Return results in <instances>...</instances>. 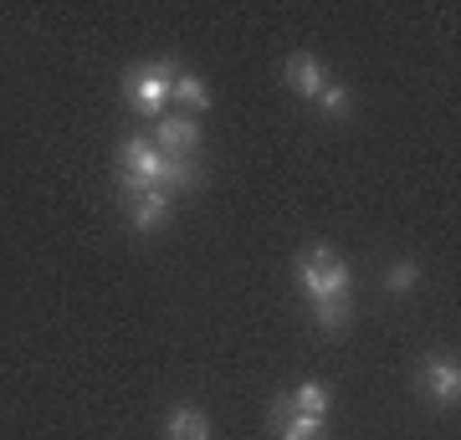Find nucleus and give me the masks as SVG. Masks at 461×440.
<instances>
[{
    "label": "nucleus",
    "instance_id": "1",
    "mask_svg": "<svg viewBox=\"0 0 461 440\" xmlns=\"http://www.w3.org/2000/svg\"><path fill=\"white\" fill-rule=\"evenodd\" d=\"M195 184V164L169 159L154 139H123L118 144V190L123 195H144V190H190Z\"/></svg>",
    "mask_w": 461,
    "mask_h": 440
},
{
    "label": "nucleus",
    "instance_id": "2",
    "mask_svg": "<svg viewBox=\"0 0 461 440\" xmlns=\"http://www.w3.org/2000/svg\"><path fill=\"white\" fill-rule=\"evenodd\" d=\"M297 277V292L308 297V302H329V297H348L354 277H348V261L333 251V246H308L293 266Z\"/></svg>",
    "mask_w": 461,
    "mask_h": 440
},
{
    "label": "nucleus",
    "instance_id": "3",
    "mask_svg": "<svg viewBox=\"0 0 461 440\" xmlns=\"http://www.w3.org/2000/svg\"><path fill=\"white\" fill-rule=\"evenodd\" d=\"M175 77H180V62H139L123 77V98L139 108V113H154V118H165V103L169 93H175Z\"/></svg>",
    "mask_w": 461,
    "mask_h": 440
},
{
    "label": "nucleus",
    "instance_id": "4",
    "mask_svg": "<svg viewBox=\"0 0 461 440\" xmlns=\"http://www.w3.org/2000/svg\"><path fill=\"white\" fill-rule=\"evenodd\" d=\"M420 390L436 409H456L461 400V369H456V354H430L420 364Z\"/></svg>",
    "mask_w": 461,
    "mask_h": 440
},
{
    "label": "nucleus",
    "instance_id": "5",
    "mask_svg": "<svg viewBox=\"0 0 461 440\" xmlns=\"http://www.w3.org/2000/svg\"><path fill=\"white\" fill-rule=\"evenodd\" d=\"M154 144L165 148L169 159H190L200 148V123L185 113H165L159 118V129H154Z\"/></svg>",
    "mask_w": 461,
    "mask_h": 440
},
{
    "label": "nucleus",
    "instance_id": "6",
    "mask_svg": "<svg viewBox=\"0 0 461 440\" xmlns=\"http://www.w3.org/2000/svg\"><path fill=\"white\" fill-rule=\"evenodd\" d=\"M282 82H287L293 93H303V98H318V93L329 87V67L318 62L313 51H293V57L282 62Z\"/></svg>",
    "mask_w": 461,
    "mask_h": 440
},
{
    "label": "nucleus",
    "instance_id": "7",
    "mask_svg": "<svg viewBox=\"0 0 461 440\" xmlns=\"http://www.w3.org/2000/svg\"><path fill=\"white\" fill-rule=\"evenodd\" d=\"M169 215H175V200L165 195V190H144V195H129V226L133 230H159L169 226Z\"/></svg>",
    "mask_w": 461,
    "mask_h": 440
},
{
    "label": "nucleus",
    "instance_id": "8",
    "mask_svg": "<svg viewBox=\"0 0 461 440\" xmlns=\"http://www.w3.org/2000/svg\"><path fill=\"white\" fill-rule=\"evenodd\" d=\"M287 405L297 409V415H318V420H329V409H333V394L318 384V379H308V384H297L293 394H287Z\"/></svg>",
    "mask_w": 461,
    "mask_h": 440
},
{
    "label": "nucleus",
    "instance_id": "9",
    "mask_svg": "<svg viewBox=\"0 0 461 440\" xmlns=\"http://www.w3.org/2000/svg\"><path fill=\"white\" fill-rule=\"evenodd\" d=\"M165 440H211V420L200 409H175L165 425Z\"/></svg>",
    "mask_w": 461,
    "mask_h": 440
},
{
    "label": "nucleus",
    "instance_id": "10",
    "mask_svg": "<svg viewBox=\"0 0 461 440\" xmlns=\"http://www.w3.org/2000/svg\"><path fill=\"white\" fill-rule=\"evenodd\" d=\"M313 318L323 333H344L354 323V297H329V302H313Z\"/></svg>",
    "mask_w": 461,
    "mask_h": 440
},
{
    "label": "nucleus",
    "instance_id": "11",
    "mask_svg": "<svg viewBox=\"0 0 461 440\" xmlns=\"http://www.w3.org/2000/svg\"><path fill=\"white\" fill-rule=\"evenodd\" d=\"M169 98L180 103V108H190V113H205V108H211V87H205V82H200L195 72H180Z\"/></svg>",
    "mask_w": 461,
    "mask_h": 440
},
{
    "label": "nucleus",
    "instance_id": "12",
    "mask_svg": "<svg viewBox=\"0 0 461 440\" xmlns=\"http://www.w3.org/2000/svg\"><path fill=\"white\" fill-rule=\"evenodd\" d=\"M415 287H420V266H415V261H390V266H384V292H415Z\"/></svg>",
    "mask_w": 461,
    "mask_h": 440
},
{
    "label": "nucleus",
    "instance_id": "13",
    "mask_svg": "<svg viewBox=\"0 0 461 440\" xmlns=\"http://www.w3.org/2000/svg\"><path fill=\"white\" fill-rule=\"evenodd\" d=\"M323 436V420H318V415H287V420L277 425V440H318Z\"/></svg>",
    "mask_w": 461,
    "mask_h": 440
},
{
    "label": "nucleus",
    "instance_id": "14",
    "mask_svg": "<svg viewBox=\"0 0 461 440\" xmlns=\"http://www.w3.org/2000/svg\"><path fill=\"white\" fill-rule=\"evenodd\" d=\"M313 103L323 108V118H348V108H354V103H348V87H339V82H329Z\"/></svg>",
    "mask_w": 461,
    "mask_h": 440
}]
</instances>
